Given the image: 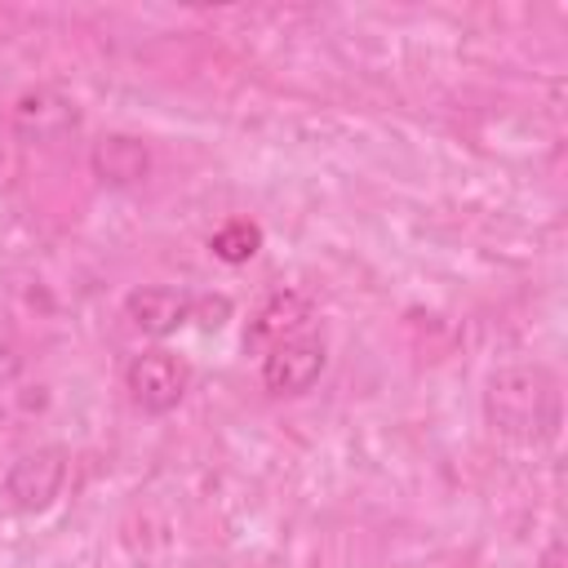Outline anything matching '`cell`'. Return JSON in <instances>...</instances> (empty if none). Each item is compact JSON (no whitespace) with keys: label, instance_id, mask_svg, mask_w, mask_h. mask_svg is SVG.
Listing matches in <instances>:
<instances>
[{"label":"cell","instance_id":"obj_1","mask_svg":"<svg viewBox=\"0 0 568 568\" xmlns=\"http://www.w3.org/2000/svg\"><path fill=\"white\" fill-rule=\"evenodd\" d=\"M484 413L501 435L541 444L559 426V386L541 364H501L497 373H488Z\"/></svg>","mask_w":568,"mask_h":568},{"label":"cell","instance_id":"obj_2","mask_svg":"<svg viewBox=\"0 0 568 568\" xmlns=\"http://www.w3.org/2000/svg\"><path fill=\"white\" fill-rule=\"evenodd\" d=\"M80 124H84L80 102L67 98L62 89H49V84L22 89L13 98V106H9V129L27 146H58L67 138H75Z\"/></svg>","mask_w":568,"mask_h":568},{"label":"cell","instance_id":"obj_3","mask_svg":"<svg viewBox=\"0 0 568 568\" xmlns=\"http://www.w3.org/2000/svg\"><path fill=\"white\" fill-rule=\"evenodd\" d=\"M124 390L133 399V408H142L146 417H164L173 413L186 390H191V364L164 346L142 351L124 364Z\"/></svg>","mask_w":568,"mask_h":568},{"label":"cell","instance_id":"obj_4","mask_svg":"<svg viewBox=\"0 0 568 568\" xmlns=\"http://www.w3.org/2000/svg\"><path fill=\"white\" fill-rule=\"evenodd\" d=\"M67 488V453L58 444H40V448H27L9 462L4 479H0V493L13 510L22 515H40L49 510Z\"/></svg>","mask_w":568,"mask_h":568},{"label":"cell","instance_id":"obj_5","mask_svg":"<svg viewBox=\"0 0 568 568\" xmlns=\"http://www.w3.org/2000/svg\"><path fill=\"white\" fill-rule=\"evenodd\" d=\"M324 364H328V346L324 337L315 333H302L293 342H280L262 355V386L280 399H297L306 395L320 377H324Z\"/></svg>","mask_w":568,"mask_h":568},{"label":"cell","instance_id":"obj_6","mask_svg":"<svg viewBox=\"0 0 568 568\" xmlns=\"http://www.w3.org/2000/svg\"><path fill=\"white\" fill-rule=\"evenodd\" d=\"M195 293L173 288V284H138L124 293V320L142 337H173L178 328L191 324Z\"/></svg>","mask_w":568,"mask_h":568},{"label":"cell","instance_id":"obj_7","mask_svg":"<svg viewBox=\"0 0 568 568\" xmlns=\"http://www.w3.org/2000/svg\"><path fill=\"white\" fill-rule=\"evenodd\" d=\"M311 320H315V302L302 293V288H275L248 320V333H244V346L248 351H271L280 342H293L302 333H311Z\"/></svg>","mask_w":568,"mask_h":568},{"label":"cell","instance_id":"obj_8","mask_svg":"<svg viewBox=\"0 0 568 568\" xmlns=\"http://www.w3.org/2000/svg\"><path fill=\"white\" fill-rule=\"evenodd\" d=\"M89 169L102 186H115V191L142 186L151 178V146L133 133H102L89 146Z\"/></svg>","mask_w":568,"mask_h":568},{"label":"cell","instance_id":"obj_9","mask_svg":"<svg viewBox=\"0 0 568 568\" xmlns=\"http://www.w3.org/2000/svg\"><path fill=\"white\" fill-rule=\"evenodd\" d=\"M257 248H262V226L248 217H231L209 235V253L226 266H244L248 257H257Z\"/></svg>","mask_w":568,"mask_h":568},{"label":"cell","instance_id":"obj_10","mask_svg":"<svg viewBox=\"0 0 568 568\" xmlns=\"http://www.w3.org/2000/svg\"><path fill=\"white\" fill-rule=\"evenodd\" d=\"M191 320H195L200 328H209V333H213V328H222V324L231 320V297H222V293H217V297H195Z\"/></svg>","mask_w":568,"mask_h":568},{"label":"cell","instance_id":"obj_11","mask_svg":"<svg viewBox=\"0 0 568 568\" xmlns=\"http://www.w3.org/2000/svg\"><path fill=\"white\" fill-rule=\"evenodd\" d=\"M22 373V351L0 333V386H13Z\"/></svg>","mask_w":568,"mask_h":568}]
</instances>
